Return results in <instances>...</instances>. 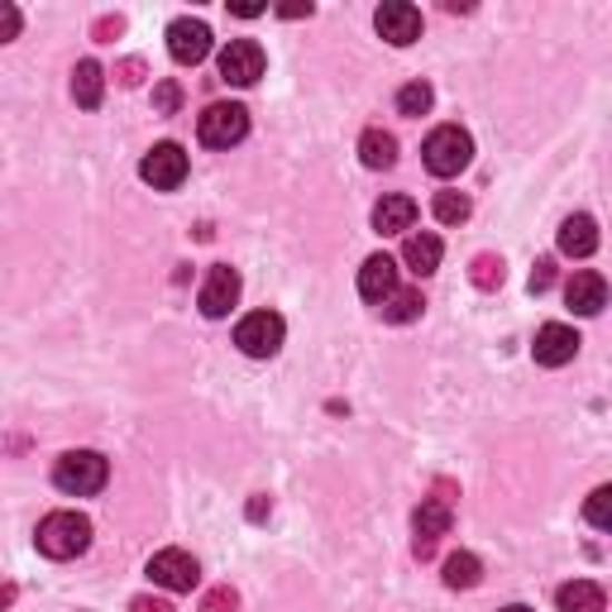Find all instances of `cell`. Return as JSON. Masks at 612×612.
<instances>
[{"label": "cell", "mask_w": 612, "mask_h": 612, "mask_svg": "<svg viewBox=\"0 0 612 612\" xmlns=\"http://www.w3.org/2000/svg\"><path fill=\"white\" fill-rule=\"evenodd\" d=\"M34 541L48 560H77V555H87V545H91V522L82 512H48L39 522Z\"/></svg>", "instance_id": "cell-1"}, {"label": "cell", "mask_w": 612, "mask_h": 612, "mask_svg": "<svg viewBox=\"0 0 612 612\" xmlns=\"http://www.w3.org/2000/svg\"><path fill=\"white\" fill-rule=\"evenodd\" d=\"M106 478H110V464H106V455H96V450H68V455H58V464H53V483L68 497L101 493Z\"/></svg>", "instance_id": "cell-2"}, {"label": "cell", "mask_w": 612, "mask_h": 612, "mask_svg": "<svg viewBox=\"0 0 612 612\" xmlns=\"http://www.w3.org/2000/svg\"><path fill=\"white\" fill-rule=\"evenodd\" d=\"M470 158H474V139H470V130H460V125H441V130H431L422 144V164L436 177H460L470 168Z\"/></svg>", "instance_id": "cell-3"}, {"label": "cell", "mask_w": 612, "mask_h": 612, "mask_svg": "<svg viewBox=\"0 0 612 612\" xmlns=\"http://www.w3.org/2000/svg\"><path fill=\"white\" fill-rule=\"evenodd\" d=\"M245 135H249V110L239 106V101L206 106L201 120H197V139L206 144V149H235Z\"/></svg>", "instance_id": "cell-4"}, {"label": "cell", "mask_w": 612, "mask_h": 612, "mask_svg": "<svg viewBox=\"0 0 612 612\" xmlns=\"http://www.w3.org/2000/svg\"><path fill=\"white\" fill-rule=\"evenodd\" d=\"M283 335H287V320L278 312H249L235 326V345L245 349L249 359H273V354L283 349Z\"/></svg>", "instance_id": "cell-5"}, {"label": "cell", "mask_w": 612, "mask_h": 612, "mask_svg": "<svg viewBox=\"0 0 612 612\" xmlns=\"http://www.w3.org/2000/svg\"><path fill=\"white\" fill-rule=\"evenodd\" d=\"M187 154H182V144H154L149 154H144V164H139V177L149 182L154 191H177L187 182Z\"/></svg>", "instance_id": "cell-6"}, {"label": "cell", "mask_w": 612, "mask_h": 612, "mask_svg": "<svg viewBox=\"0 0 612 612\" xmlns=\"http://www.w3.org/2000/svg\"><path fill=\"white\" fill-rule=\"evenodd\" d=\"M264 68H268V58L254 39H230L220 48V77L230 87H254L264 77Z\"/></svg>", "instance_id": "cell-7"}, {"label": "cell", "mask_w": 612, "mask_h": 612, "mask_svg": "<svg viewBox=\"0 0 612 612\" xmlns=\"http://www.w3.org/2000/svg\"><path fill=\"white\" fill-rule=\"evenodd\" d=\"M374 29H378V39H388L393 48H407L422 39V10L407 6V0H383L374 10Z\"/></svg>", "instance_id": "cell-8"}, {"label": "cell", "mask_w": 612, "mask_h": 612, "mask_svg": "<svg viewBox=\"0 0 612 612\" xmlns=\"http://www.w3.org/2000/svg\"><path fill=\"white\" fill-rule=\"evenodd\" d=\"M168 53H172V62H182V68H197V62L211 53V24L191 20V14L172 20L168 24Z\"/></svg>", "instance_id": "cell-9"}, {"label": "cell", "mask_w": 612, "mask_h": 612, "mask_svg": "<svg viewBox=\"0 0 612 612\" xmlns=\"http://www.w3.org/2000/svg\"><path fill=\"white\" fill-rule=\"evenodd\" d=\"M239 273L230 268V264H216L211 273H206V283H201V297H197V306H201V316L206 320H220V316H230L235 312V302H239Z\"/></svg>", "instance_id": "cell-10"}, {"label": "cell", "mask_w": 612, "mask_h": 612, "mask_svg": "<svg viewBox=\"0 0 612 612\" xmlns=\"http://www.w3.org/2000/svg\"><path fill=\"white\" fill-rule=\"evenodd\" d=\"M149 579L158 589H168V593H191L197 589V579H201V565L191 560L187 551H158L154 560H149Z\"/></svg>", "instance_id": "cell-11"}, {"label": "cell", "mask_w": 612, "mask_h": 612, "mask_svg": "<svg viewBox=\"0 0 612 612\" xmlns=\"http://www.w3.org/2000/svg\"><path fill=\"white\" fill-rule=\"evenodd\" d=\"M579 330L565 326V320H551V326H541L536 330V340H531V359H536L541 368H560V364H570L574 354H579Z\"/></svg>", "instance_id": "cell-12"}, {"label": "cell", "mask_w": 612, "mask_h": 612, "mask_svg": "<svg viewBox=\"0 0 612 612\" xmlns=\"http://www.w3.org/2000/svg\"><path fill=\"white\" fill-rule=\"evenodd\" d=\"M450 522H455V507H450V497H422V507H416V517H412V526H416V555H431L436 551V541L450 531Z\"/></svg>", "instance_id": "cell-13"}, {"label": "cell", "mask_w": 612, "mask_h": 612, "mask_svg": "<svg viewBox=\"0 0 612 612\" xmlns=\"http://www.w3.org/2000/svg\"><path fill=\"white\" fill-rule=\"evenodd\" d=\"M565 302L574 306V316H599L603 306H608V283H603V273H574V278L565 283Z\"/></svg>", "instance_id": "cell-14"}, {"label": "cell", "mask_w": 612, "mask_h": 612, "mask_svg": "<svg viewBox=\"0 0 612 612\" xmlns=\"http://www.w3.org/2000/svg\"><path fill=\"white\" fill-rule=\"evenodd\" d=\"M397 293V264L388 259V254H374V259H364L359 268V297L364 302H383Z\"/></svg>", "instance_id": "cell-15"}, {"label": "cell", "mask_w": 612, "mask_h": 612, "mask_svg": "<svg viewBox=\"0 0 612 612\" xmlns=\"http://www.w3.org/2000/svg\"><path fill=\"white\" fill-rule=\"evenodd\" d=\"M416 225V201L402 197V191H393V197H383L374 206V230L378 235H407Z\"/></svg>", "instance_id": "cell-16"}, {"label": "cell", "mask_w": 612, "mask_h": 612, "mask_svg": "<svg viewBox=\"0 0 612 612\" xmlns=\"http://www.w3.org/2000/svg\"><path fill=\"white\" fill-rule=\"evenodd\" d=\"M441 259H445V245L436 235H407V245H402V264H407L416 278H431V273L441 268Z\"/></svg>", "instance_id": "cell-17"}, {"label": "cell", "mask_w": 612, "mask_h": 612, "mask_svg": "<svg viewBox=\"0 0 612 612\" xmlns=\"http://www.w3.org/2000/svg\"><path fill=\"white\" fill-rule=\"evenodd\" d=\"M599 249V220L593 216H570L560 225V254H570V259H589V254Z\"/></svg>", "instance_id": "cell-18"}, {"label": "cell", "mask_w": 612, "mask_h": 612, "mask_svg": "<svg viewBox=\"0 0 612 612\" xmlns=\"http://www.w3.org/2000/svg\"><path fill=\"white\" fill-rule=\"evenodd\" d=\"M101 96H106V72H101V62H77L72 68V101L82 106V110H96L101 106Z\"/></svg>", "instance_id": "cell-19"}, {"label": "cell", "mask_w": 612, "mask_h": 612, "mask_svg": "<svg viewBox=\"0 0 612 612\" xmlns=\"http://www.w3.org/2000/svg\"><path fill=\"white\" fill-rule=\"evenodd\" d=\"M560 612H603L608 608V593L593 584V579H574V584H565L555 593Z\"/></svg>", "instance_id": "cell-20"}, {"label": "cell", "mask_w": 612, "mask_h": 612, "mask_svg": "<svg viewBox=\"0 0 612 612\" xmlns=\"http://www.w3.org/2000/svg\"><path fill=\"white\" fill-rule=\"evenodd\" d=\"M359 164L374 168V172L393 168V164H397V139H393L388 130H364V139H359Z\"/></svg>", "instance_id": "cell-21"}, {"label": "cell", "mask_w": 612, "mask_h": 612, "mask_svg": "<svg viewBox=\"0 0 612 612\" xmlns=\"http://www.w3.org/2000/svg\"><path fill=\"white\" fill-rule=\"evenodd\" d=\"M378 312H383V320H393V326H407V320H416V316L426 312V302H422L416 287H397L393 297L378 302Z\"/></svg>", "instance_id": "cell-22"}, {"label": "cell", "mask_w": 612, "mask_h": 612, "mask_svg": "<svg viewBox=\"0 0 612 612\" xmlns=\"http://www.w3.org/2000/svg\"><path fill=\"white\" fill-rule=\"evenodd\" d=\"M483 579V560L470 551H455L445 560V589H474Z\"/></svg>", "instance_id": "cell-23"}, {"label": "cell", "mask_w": 612, "mask_h": 612, "mask_svg": "<svg viewBox=\"0 0 612 612\" xmlns=\"http://www.w3.org/2000/svg\"><path fill=\"white\" fill-rule=\"evenodd\" d=\"M431 211H436L441 225H464V220H470V211H474V201L464 197V191H436Z\"/></svg>", "instance_id": "cell-24"}, {"label": "cell", "mask_w": 612, "mask_h": 612, "mask_svg": "<svg viewBox=\"0 0 612 612\" xmlns=\"http://www.w3.org/2000/svg\"><path fill=\"white\" fill-rule=\"evenodd\" d=\"M431 101H436L431 82H407V87L397 91V110H402V116H412V120H416V116H426Z\"/></svg>", "instance_id": "cell-25"}, {"label": "cell", "mask_w": 612, "mask_h": 612, "mask_svg": "<svg viewBox=\"0 0 612 612\" xmlns=\"http://www.w3.org/2000/svg\"><path fill=\"white\" fill-rule=\"evenodd\" d=\"M584 517H589V526H599V531L612 526V488H593V493H589Z\"/></svg>", "instance_id": "cell-26"}, {"label": "cell", "mask_w": 612, "mask_h": 612, "mask_svg": "<svg viewBox=\"0 0 612 612\" xmlns=\"http://www.w3.org/2000/svg\"><path fill=\"white\" fill-rule=\"evenodd\" d=\"M474 283L478 287H497V283H503V259H493V254L474 259Z\"/></svg>", "instance_id": "cell-27"}, {"label": "cell", "mask_w": 612, "mask_h": 612, "mask_svg": "<svg viewBox=\"0 0 612 612\" xmlns=\"http://www.w3.org/2000/svg\"><path fill=\"white\" fill-rule=\"evenodd\" d=\"M20 24H24V14L10 6V0H0V43H10V39H20Z\"/></svg>", "instance_id": "cell-28"}, {"label": "cell", "mask_w": 612, "mask_h": 612, "mask_svg": "<svg viewBox=\"0 0 612 612\" xmlns=\"http://www.w3.org/2000/svg\"><path fill=\"white\" fill-rule=\"evenodd\" d=\"M239 608V599H235V589H211L201 599V612H235Z\"/></svg>", "instance_id": "cell-29"}, {"label": "cell", "mask_w": 612, "mask_h": 612, "mask_svg": "<svg viewBox=\"0 0 612 612\" xmlns=\"http://www.w3.org/2000/svg\"><path fill=\"white\" fill-rule=\"evenodd\" d=\"M177 101H182V91H177V82H158V87H154V106H158V116H172Z\"/></svg>", "instance_id": "cell-30"}, {"label": "cell", "mask_w": 612, "mask_h": 612, "mask_svg": "<svg viewBox=\"0 0 612 612\" xmlns=\"http://www.w3.org/2000/svg\"><path fill=\"white\" fill-rule=\"evenodd\" d=\"M551 283H555V264H551V259H541L536 268H531V293H545Z\"/></svg>", "instance_id": "cell-31"}, {"label": "cell", "mask_w": 612, "mask_h": 612, "mask_svg": "<svg viewBox=\"0 0 612 612\" xmlns=\"http://www.w3.org/2000/svg\"><path fill=\"white\" fill-rule=\"evenodd\" d=\"M130 612H172V603H164V599H135Z\"/></svg>", "instance_id": "cell-32"}, {"label": "cell", "mask_w": 612, "mask_h": 612, "mask_svg": "<svg viewBox=\"0 0 612 612\" xmlns=\"http://www.w3.org/2000/svg\"><path fill=\"white\" fill-rule=\"evenodd\" d=\"M230 10H235V14H239V20H254V14H264V10H268V6H230Z\"/></svg>", "instance_id": "cell-33"}, {"label": "cell", "mask_w": 612, "mask_h": 612, "mask_svg": "<svg viewBox=\"0 0 612 612\" xmlns=\"http://www.w3.org/2000/svg\"><path fill=\"white\" fill-rule=\"evenodd\" d=\"M287 20H302V14H312V6H283Z\"/></svg>", "instance_id": "cell-34"}, {"label": "cell", "mask_w": 612, "mask_h": 612, "mask_svg": "<svg viewBox=\"0 0 612 612\" xmlns=\"http://www.w3.org/2000/svg\"><path fill=\"white\" fill-rule=\"evenodd\" d=\"M14 603V584H0V608H10Z\"/></svg>", "instance_id": "cell-35"}, {"label": "cell", "mask_w": 612, "mask_h": 612, "mask_svg": "<svg viewBox=\"0 0 612 612\" xmlns=\"http://www.w3.org/2000/svg\"><path fill=\"white\" fill-rule=\"evenodd\" d=\"M497 612H536V608H526V603H512V608H497Z\"/></svg>", "instance_id": "cell-36"}]
</instances>
